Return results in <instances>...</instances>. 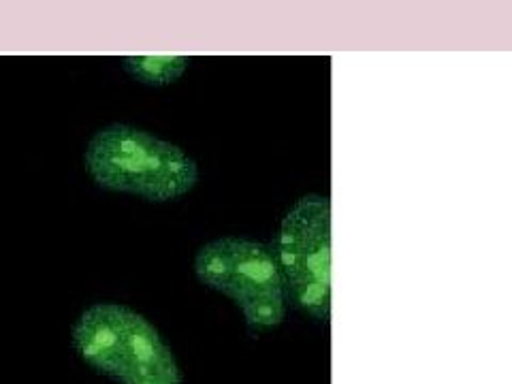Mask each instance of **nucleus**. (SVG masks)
Wrapping results in <instances>:
<instances>
[{"label": "nucleus", "mask_w": 512, "mask_h": 384, "mask_svg": "<svg viewBox=\"0 0 512 384\" xmlns=\"http://www.w3.org/2000/svg\"><path fill=\"white\" fill-rule=\"evenodd\" d=\"M84 165L101 188L154 203L184 197L199 180L197 163L182 148L128 124H111L94 133Z\"/></svg>", "instance_id": "f257e3e1"}, {"label": "nucleus", "mask_w": 512, "mask_h": 384, "mask_svg": "<svg viewBox=\"0 0 512 384\" xmlns=\"http://www.w3.org/2000/svg\"><path fill=\"white\" fill-rule=\"evenodd\" d=\"M73 346L96 372L120 384H182L171 348L146 316L122 303H94L73 327Z\"/></svg>", "instance_id": "f03ea898"}, {"label": "nucleus", "mask_w": 512, "mask_h": 384, "mask_svg": "<svg viewBox=\"0 0 512 384\" xmlns=\"http://www.w3.org/2000/svg\"><path fill=\"white\" fill-rule=\"evenodd\" d=\"M201 284L227 295L254 329H274L286 316V288L267 246L246 237H220L195 259Z\"/></svg>", "instance_id": "7ed1b4c3"}, {"label": "nucleus", "mask_w": 512, "mask_h": 384, "mask_svg": "<svg viewBox=\"0 0 512 384\" xmlns=\"http://www.w3.org/2000/svg\"><path fill=\"white\" fill-rule=\"evenodd\" d=\"M276 261L286 295L316 320L331 316V205L303 197L282 220Z\"/></svg>", "instance_id": "20e7f679"}, {"label": "nucleus", "mask_w": 512, "mask_h": 384, "mask_svg": "<svg viewBox=\"0 0 512 384\" xmlns=\"http://www.w3.org/2000/svg\"><path fill=\"white\" fill-rule=\"evenodd\" d=\"M126 71L137 77L141 84L167 86L178 79L188 67L184 56H131L124 60Z\"/></svg>", "instance_id": "39448f33"}]
</instances>
